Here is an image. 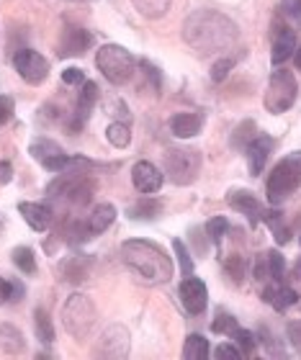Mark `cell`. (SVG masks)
<instances>
[{
    "label": "cell",
    "instance_id": "6da1fadb",
    "mask_svg": "<svg viewBox=\"0 0 301 360\" xmlns=\"http://www.w3.org/2000/svg\"><path fill=\"white\" fill-rule=\"evenodd\" d=\"M237 39V23L217 11H196L183 21V41L198 54L224 52Z\"/></svg>",
    "mask_w": 301,
    "mask_h": 360
},
{
    "label": "cell",
    "instance_id": "7a4b0ae2",
    "mask_svg": "<svg viewBox=\"0 0 301 360\" xmlns=\"http://www.w3.org/2000/svg\"><path fill=\"white\" fill-rule=\"evenodd\" d=\"M121 257L147 283H167L173 278V260L165 250L147 240H129L121 245Z\"/></svg>",
    "mask_w": 301,
    "mask_h": 360
},
{
    "label": "cell",
    "instance_id": "3957f363",
    "mask_svg": "<svg viewBox=\"0 0 301 360\" xmlns=\"http://www.w3.org/2000/svg\"><path fill=\"white\" fill-rule=\"evenodd\" d=\"M96 319H98L96 304H93L88 296H83V293H75V296H70L68 304L62 307V322H65L68 332L75 340H85V338H88V332L93 330Z\"/></svg>",
    "mask_w": 301,
    "mask_h": 360
},
{
    "label": "cell",
    "instance_id": "277c9868",
    "mask_svg": "<svg viewBox=\"0 0 301 360\" xmlns=\"http://www.w3.org/2000/svg\"><path fill=\"white\" fill-rule=\"evenodd\" d=\"M96 65L105 75V80H111L113 85H124L134 75V57L119 44H105L96 54Z\"/></svg>",
    "mask_w": 301,
    "mask_h": 360
},
{
    "label": "cell",
    "instance_id": "5b68a950",
    "mask_svg": "<svg viewBox=\"0 0 301 360\" xmlns=\"http://www.w3.org/2000/svg\"><path fill=\"white\" fill-rule=\"evenodd\" d=\"M299 186H301V165L294 160V155H288V158H283L278 165L273 167L271 178L265 183L268 201H271L273 206H276V203H283Z\"/></svg>",
    "mask_w": 301,
    "mask_h": 360
},
{
    "label": "cell",
    "instance_id": "8992f818",
    "mask_svg": "<svg viewBox=\"0 0 301 360\" xmlns=\"http://www.w3.org/2000/svg\"><path fill=\"white\" fill-rule=\"evenodd\" d=\"M296 96H299V85H296L294 72L281 68L271 75V83H268V93H265L263 103L271 113H283L296 103Z\"/></svg>",
    "mask_w": 301,
    "mask_h": 360
},
{
    "label": "cell",
    "instance_id": "52a82bcc",
    "mask_svg": "<svg viewBox=\"0 0 301 360\" xmlns=\"http://www.w3.org/2000/svg\"><path fill=\"white\" fill-rule=\"evenodd\" d=\"M93 183L85 175L75 173H62L49 183L46 193L54 195V198H62V201H70L75 206H85V203L93 198Z\"/></svg>",
    "mask_w": 301,
    "mask_h": 360
},
{
    "label": "cell",
    "instance_id": "ba28073f",
    "mask_svg": "<svg viewBox=\"0 0 301 360\" xmlns=\"http://www.w3.org/2000/svg\"><path fill=\"white\" fill-rule=\"evenodd\" d=\"M201 173V155L193 150H167L165 152V175L173 183L188 186Z\"/></svg>",
    "mask_w": 301,
    "mask_h": 360
},
{
    "label": "cell",
    "instance_id": "9c48e42d",
    "mask_svg": "<svg viewBox=\"0 0 301 360\" xmlns=\"http://www.w3.org/2000/svg\"><path fill=\"white\" fill-rule=\"evenodd\" d=\"M29 155L37 160L39 165H44L49 173H65V167L70 162L65 150L57 142H52V139H34L29 144Z\"/></svg>",
    "mask_w": 301,
    "mask_h": 360
},
{
    "label": "cell",
    "instance_id": "30bf717a",
    "mask_svg": "<svg viewBox=\"0 0 301 360\" xmlns=\"http://www.w3.org/2000/svg\"><path fill=\"white\" fill-rule=\"evenodd\" d=\"M13 65H15V70H18V75L29 85H41L46 80V75H49V62L39 52H34V49L15 52Z\"/></svg>",
    "mask_w": 301,
    "mask_h": 360
},
{
    "label": "cell",
    "instance_id": "8fae6325",
    "mask_svg": "<svg viewBox=\"0 0 301 360\" xmlns=\"http://www.w3.org/2000/svg\"><path fill=\"white\" fill-rule=\"evenodd\" d=\"M129 342H132L129 332L124 330L121 324H111V327L101 335L96 353H98L101 358H127Z\"/></svg>",
    "mask_w": 301,
    "mask_h": 360
},
{
    "label": "cell",
    "instance_id": "7c38bea8",
    "mask_svg": "<svg viewBox=\"0 0 301 360\" xmlns=\"http://www.w3.org/2000/svg\"><path fill=\"white\" fill-rule=\"evenodd\" d=\"M178 296H181V304L188 314H201L206 304H209V291H206L201 278H186L181 283Z\"/></svg>",
    "mask_w": 301,
    "mask_h": 360
},
{
    "label": "cell",
    "instance_id": "4fadbf2b",
    "mask_svg": "<svg viewBox=\"0 0 301 360\" xmlns=\"http://www.w3.org/2000/svg\"><path fill=\"white\" fill-rule=\"evenodd\" d=\"M91 46H93V34H91V31L77 29V26H70V29H65V34H62L57 52H60V57H83Z\"/></svg>",
    "mask_w": 301,
    "mask_h": 360
},
{
    "label": "cell",
    "instance_id": "5bb4252c",
    "mask_svg": "<svg viewBox=\"0 0 301 360\" xmlns=\"http://www.w3.org/2000/svg\"><path fill=\"white\" fill-rule=\"evenodd\" d=\"M96 101H98V85L83 83V90H80V96H77V105H75V113H72V121H70V129L72 131H80L85 127V121L91 119L93 108H96Z\"/></svg>",
    "mask_w": 301,
    "mask_h": 360
},
{
    "label": "cell",
    "instance_id": "9a60e30c",
    "mask_svg": "<svg viewBox=\"0 0 301 360\" xmlns=\"http://www.w3.org/2000/svg\"><path fill=\"white\" fill-rule=\"evenodd\" d=\"M273 147H276V142H273V136H268V134H257L255 139L248 144L245 155H248L250 173L252 175L263 173V167H265V162H268V155L273 152Z\"/></svg>",
    "mask_w": 301,
    "mask_h": 360
},
{
    "label": "cell",
    "instance_id": "2e32d148",
    "mask_svg": "<svg viewBox=\"0 0 301 360\" xmlns=\"http://www.w3.org/2000/svg\"><path fill=\"white\" fill-rule=\"evenodd\" d=\"M226 201H229V206H232L234 211L245 214L252 226H255L265 214V209L260 206V201L255 198V193H252V191H232V193L226 195Z\"/></svg>",
    "mask_w": 301,
    "mask_h": 360
},
{
    "label": "cell",
    "instance_id": "e0dca14e",
    "mask_svg": "<svg viewBox=\"0 0 301 360\" xmlns=\"http://www.w3.org/2000/svg\"><path fill=\"white\" fill-rule=\"evenodd\" d=\"M132 180H134V188L139 193H158L165 178L152 162H136L134 170H132Z\"/></svg>",
    "mask_w": 301,
    "mask_h": 360
},
{
    "label": "cell",
    "instance_id": "ac0fdd59",
    "mask_svg": "<svg viewBox=\"0 0 301 360\" xmlns=\"http://www.w3.org/2000/svg\"><path fill=\"white\" fill-rule=\"evenodd\" d=\"M18 211H21V217L26 219V224L31 226V229H37V232H44V229H49V224H52V209H46V206H41V203H18Z\"/></svg>",
    "mask_w": 301,
    "mask_h": 360
},
{
    "label": "cell",
    "instance_id": "d6986e66",
    "mask_svg": "<svg viewBox=\"0 0 301 360\" xmlns=\"http://www.w3.org/2000/svg\"><path fill=\"white\" fill-rule=\"evenodd\" d=\"M203 127V119L201 113H175L173 119H170V129H173V134L178 139H191V136H196Z\"/></svg>",
    "mask_w": 301,
    "mask_h": 360
},
{
    "label": "cell",
    "instance_id": "ffe728a7",
    "mask_svg": "<svg viewBox=\"0 0 301 360\" xmlns=\"http://www.w3.org/2000/svg\"><path fill=\"white\" fill-rule=\"evenodd\" d=\"M113 219H116V209H113L111 203H98L91 211V219H88V232H91V237L103 234L113 224Z\"/></svg>",
    "mask_w": 301,
    "mask_h": 360
},
{
    "label": "cell",
    "instance_id": "44dd1931",
    "mask_svg": "<svg viewBox=\"0 0 301 360\" xmlns=\"http://www.w3.org/2000/svg\"><path fill=\"white\" fill-rule=\"evenodd\" d=\"M23 347H26V342H23L21 330L13 324H0V350L8 355H18L23 353Z\"/></svg>",
    "mask_w": 301,
    "mask_h": 360
},
{
    "label": "cell",
    "instance_id": "7402d4cb",
    "mask_svg": "<svg viewBox=\"0 0 301 360\" xmlns=\"http://www.w3.org/2000/svg\"><path fill=\"white\" fill-rule=\"evenodd\" d=\"M296 52V34L291 29H283L273 41V62L283 65V62Z\"/></svg>",
    "mask_w": 301,
    "mask_h": 360
},
{
    "label": "cell",
    "instance_id": "603a6c76",
    "mask_svg": "<svg viewBox=\"0 0 301 360\" xmlns=\"http://www.w3.org/2000/svg\"><path fill=\"white\" fill-rule=\"evenodd\" d=\"M263 299L268 301V304H273L278 311H286L288 307H294L296 301H299V293H296L294 288H276V285H268L263 291Z\"/></svg>",
    "mask_w": 301,
    "mask_h": 360
},
{
    "label": "cell",
    "instance_id": "cb8c5ba5",
    "mask_svg": "<svg viewBox=\"0 0 301 360\" xmlns=\"http://www.w3.org/2000/svg\"><path fill=\"white\" fill-rule=\"evenodd\" d=\"M183 358L186 360H206L209 358V340L201 335H188L183 345Z\"/></svg>",
    "mask_w": 301,
    "mask_h": 360
},
{
    "label": "cell",
    "instance_id": "d4e9b609",
    "mask_svg": "<svg viewBox=\"0 0 301 360\" xmlns=\"http://www.w3.org/2000/svg\"><path fill=\"white\" fill-rule=\"evenodd\" d=\"M162 211L160 201L155 198H142V201H136L134 206H129V219H136V221H147V219H155Z\"/></svg>",
    "mask_w": 301,
    "mask_h": 360
},
{
    "label": "cell",
    "instance_id": "484cf974",
    "mask_svg": "<svg viewBox=\"0 0 301 360\" xmlns=\"http://www.w3.org/2000/svg\"><path fill=\"white\" fill-rule=\"evenodd\" d=\"M255 136H257L255 121H242L240 127L232 131V139H229V144H232L234 150H248V144L252 142Z\"/></svg>",
    "mask_w": 301,
    "mask_h": 360
},
{
    "label": "cell",
    "instance_id": "4316f807",
    "mask_svg": "<svg viewBox=\"0 0 301 360\" xmlns=\"http://www.w3.org/2000/svg\"><path fill=\"white\" fill-rule=\"evenodd\" d=\"M136 6V11L144 15V18H162V15L170 11V3L173 0H132Z\"/></svg>",
    "mask_w": 301,
    "mask_h": 360
},
{
    "label": "cell",
    "instance_id": "83f0119b",
    "mask_svg": "<svg viewBox=\"0 0 301 360\" xmlns=\"http://www.w3.org/2000/svg\"><path fill=\"white\" fill-rule=\"evenodd\" d=\"M34 327H37V340L39 342H52L54 340V327H52V319L46 314L44 309H37L34 311Z\"/></svg>",
    "mask_w": 301,
    "mask_h": 360
},
{
    "label": "cell",
    "instance_id": "f1b7e54d",
    "mask_svg": "<svg viewBox=\"0 0 301 360\" xmlns=\"http://www.w3.org/2000/svg\"><path fill=\"white\" fill-rule=\"evenodd\" d=\"M105 136H108V142H111L113 147H119V150L129 147V142H132V131H129V127L121 124V121H116V124H111V127L105 129Z\"/></svg>",
    "mask_w": 301,
    "mask_h": 360
},
{
    "label": "cell",
    "instance_id": "f546056e",
    "mask_svg": "<svg viewBox=\"0 0 301 360\" xmlns=\"http://www.w3.org/2000/svg\"><path fill=\"white\" fill-rule=\"evenodd\" d=\"M13 265L21 273L31 276V273H37V260H34V252L29 248H15L13 250Z\"/></svg>",
    "mask_w": 301,
    "mask_h": 360
},
{
    "label": "cell",
    "instance_id": "4dcf8cb0",
    "mask_svg": "<svg viewBox=\"0 0 301 360\" xmlns=\"http://www.w3.org/2000/svg\"><path fill=\"white\" fill-rule=\"evenodd\" d=\"M203 232H206L209 242L219 245V242H222V237H224V234L229 232V221H226L224 217H214L211 221H206V226H203Z\"/></svg>",
    "mask_w": 301,
    "mask_h": 360
},
{
    "label": "cell",
    "instance_id": "1f68e13d",
    "mask_svg": "<svg viewBox=\"0 0 301 360\" xmlns=\"http://www.w3.org/2000/svg\"><path fill=\"white\" fill-rule=\"evenodd\" d=\"M211 330L217 332V335H234V332L240 330V324H237V319L229 314H219L214 322H211Z\"/></svg>",
    "mask_w": 301,
    "mask_h": 360
},
{
    "label": "cell",
    "instance_id": "d6a6232c",
    "mask_svg": "<svg viewBox=\"0 0 301 360\" xmlns=\"http://www.w3.org/2000/svg\"><path fill=\"white\" fill-rule=\"evenodd\" d=\"M173 250H175V257H178V263H181L183 276H191V273H193V260H191V252L186 250V245H183L181 240H175L173 242Z\"/></svg>",
    "mask_w": 301,
    "mask_h": 360
},
{
    "label": "cell",
    "instance_id": "836d02e7",
    "mask_svg": "<svg viewBox=\"0 0 301 360\" xmlns=\"http://www.w3.org/2000/svg\"><path fill=\"white\" fill-rule=\"evenodd\" d=\"M232 338L237 340V345H240V350L245 355H250L252 350H255V335H252L250 330H237Z\"/></svg>",
    "mask_w": 301,
    "mask_h": 360
},
{
    "label": "cell",
    "instance_id": "e575fe53",
    "mask_svg": "<svg viewBox=\"0 0 301 360\" xmlns=\"http://www.w3.org/2000/svg\"><path fill=\"white\" fill-rule=\"evenodd\" d=\"M268 268H271V278L278 281V278L283 276V270H286V260H283V255L276 252V250H271V252H268Z\"/></svg>",
    "mask_w": 301,
    "mask_h": 360
},
{
    "label": "cell",
    "instance_id": "d590c367",
    "mask_svg": "<svg viewBox=\"0 0 301 360\" xmlns=\"http://www.w3.org/2000/svg\"><path fill=\"white\" fill-rule=\"evenodd\" d=\"M226 273L232 276V281H237V283H240L242 276H245V260H242L240 255H232L229 260H226Z\"/></svg>",
    "mask_w": 301,
    "mask_h": 360
},
{
    "label": "cell",
    "instance_id": "8d00e7d4",
    "mask_svg": "<svg viewBox=\"0 0 301 360\" xmlns=\"http://www.w3.org/2000/svg\"><path fill=\"white\" fill-rule=\"evenodd\" d=\"M234 68V62L232 60H219V62H214V68H211V80L214 83H222L226 75H229V70Z\"/></svg>",
    "mask_w": 301,
    "mask_h": 360
},
{
    "label": "cell",
    "instance_id": "74e56055",
    "mask_svg": "<svg viewBox=\"0 0 301 360\" xmlns=\"http://www.w3.org/2000/svg\"><path fill=\"white\" fill-rule=\"evenodd\" d=\"M214 355H217L219 360H242V350L237 345H219L217 350H214Z\"/></svg>",
    "mask_w": 301,
    "mask_h": 360
},
{
    "label": "cell",
    "instance_id": "f35d334b",
    "mask_svg": "<svg viewBox=\"0 0 301 360\" xmlns=\"http://www.w3.org/2000/svg\"><path fill=\"white\" fill-rule=\"evenodd\" d=\"M62 83H65V85H83V83H85L83 70H77V68H68V70H65V72H62Z\"/></svg>",
    "mask_w": 301,
    "mask_h": 360
},
{
    "label": "cell",
    "instance_id": "ab89813d",
    "mask_svg": "<svg viewBox=\"0 0 301 360\" xmlns=\"http://www.w3.org/2000/svg\"><path fill=\"white\" fill-rule=\"evenodd\" d=\"M252 276L255 281H265V278H271V268H268V255L260 257L255 265H252Z\"/></svg>",
    "mask_w": 301,
    "mask_h": 360
},
{
    "label": "cell",
    "instance_id": "60d3db41",
    "mask_svg": "<svg viewBox=\"0 0 301 360\" xmlns=\"http://www.w3.org/2000/svg\"><path fill=\"white\" fill-rule=\"evenodd\" d=\"M288 332V340H291V345L296 347V353H301V322H291L286 327Z\"/></svg>",
    "mask_w": 301,
    "mask_h": 360
},
{
    "label": "cell",
    "instance_id": "b9f144b4",
    "mask_svg": "<svg viewBox=\"0 0 301 360\" xmlns=\"http://www.w3.org/2000/svg\"><path fill=\"white\" fill-rule=\"evenodd\" d=\"M11 113H13V101L3 96V98H0V127H3V124L11 119Z\"/></svg>",
    "mask_w": 301,
    "mask_h": 360
},
{
    "label": "cell",
    "instance_id": "7bdbcfd3",
    "mask_svg": "<svg viewBox=\"0 0 301 360\" xmlns=\"http://www.w3.org/2000/svg\"><path fill=\"white\" fill-rule=\"evenodd\" d=\"M11 299H13V283L6 281V278H0V304H6Z\"/></svg>",
    "mask_w": 301,
    "mask_h": 360
},
{
    "label": "cell",
    "instance_id": "ee69618b",
    "mask_svg": "<svg viewBox=\"0 0 301 360\" xmlns=\"http://www.w3.org/2000/svg\"><path fill=\"white\" fill-rule=\"evenodd\" d=\"M11 180H13V167H11V162H0V186H6Z\"/></svg>",
    "mask_w": 301,
    "mask_h": 360
},
{
    "label": "cell",
    "instance_id": "f6af8a7d",
    "mask_svg": "<svg viewBox=\"0 0 301 360\" xmlns=\"http://www.w3.org/2000/svg\"><path fill=\"white\" fill-rule=\"evenodd\" d=\"M288 8H291V11H288V13L294 15L296 21L301 23V0H294V3H291V6H288Z\"/></svg>",
    "mask_w": 301,
    "mask_h": 360
},
{
    "label": "cell",
    "instance_id": "bcb514c9",
    "mask_svg": "<svg viewBox=\"0 0 301 360\" xmlns=\"http://www.w3.org/2000/svg\"><path fill=\"white\" fill-rule=\"evenodd\" d=\"M294 60H296V68L301 70V46H299V49H296V52H294Z\"/></svg>",
    "mask_w": 301,
    "mask_h": 360
},
{
    "label": "cell",
    "instance_id": "7dc6e473",
    "mask_svg": "<svg viewBox=\"0 0 301 360\" xmlns=\"http://www.w3.org/2000/svg\"><path fill=\"white\" fill-rule=\"evenodd\" d=\"M294 276H296V278H301V257L296 260V265H294Z\"/></svg>",
    "mask_w": 301,
    "mask_h": 360
},
{
    "label": "cell",
    "instance_id": "c3c4849f",
    "mask_svg": "<svg viewBox=\"0 0 301 360\" xmlns=\"http://www.w3.org/2000/svg\"><path fill=\"white\" fill-rule=\"evenodd\" d=\"M291 155H294V160L301 165V150H299V152H291Z\"/></svg>",
    "mask_w": 301,
    "mask_h": 360
},
{
    "label": "cell",
    "instance_id": "681fc988",
    "mask_svg": "<svg viewBox=\"0 0 301 360\" xmlns=\"http://www.w3.org/2000/svg\"><path fill=\"white\" fill-rule=\"evenodd\" d=\"M77 3H85V0H77Z\"/></svg>",
    "mask_w": 301,
    "mask_h": 360
},
{
    "label": "cell",
    "instance_id": "f907efd6",
    "mask_svg": "<svg viewBox=\"0 0 301 360\" xmlns=\"http://www.w3.org/2000/svg\"><path fill=\"white\" fill-rule=\"evenodd\" d=\"M299 245H301V237H299Z\"/></svg>",
    "mask_w": 301,
    "mask_h": 360
}]
</instances>
